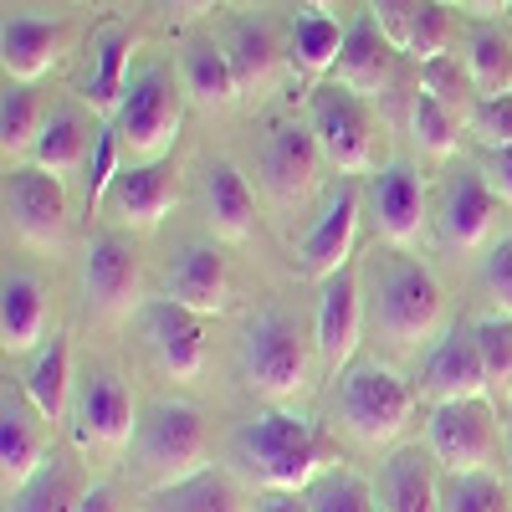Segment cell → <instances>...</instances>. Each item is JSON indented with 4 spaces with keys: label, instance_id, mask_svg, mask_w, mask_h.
Listing matches in <instances>:
<instances>
[{
    "label": "cell",
    "instance_id": "cell-36",
    "mask_svg": "<svg viewBox=\"0 0 512 512\" xmlns=\"http://www.w3.org/2000/svg\"><path fill=\"white\" fill-rule=\"evenodd\" d=\"M466 72H472L482 98H507L512 93V36L497 26H477L466 41Z\"/></svg>",
    "mask_w": 512,
    "mask_h": 512
},
{
    "label": "cell",
    "instance_id": "cell-4",
    "mask_svg": "<svg viewBox=\"0 0 512 512\" xmlns=\"http://www.w3.org/2000/svg\"><path fill=\"white\" fill-rule=\"evenodd\" d=\"M425 446L441 461L446 477L461 472H492V461L502 456V425H497V400H446L425 420Z\"/></svg>",
    "mask_w": 512,
    "mask_h": 512
},
{
    "label": "cell",
    "instance_id": "cell-30",
    "mask_svg": "<svg viewBox=\"0 0 512 512\" xmlns=\"http://www.w3.org/2000/svg\"><path fill=\"white\" fill-rule=\"evenodd\" d=\"M21 390L41 415H47V425H57L72 410V344H67V333H52V344L36 349Z\"/></svg>",
    "mask_w": 512,
    "mask_h": 512
},
{
    "label": "cell",
    "instance_id": "cell-19",
    "mask_svg": "<svg viewBox=\"0 0 512 512\" xmlns=\"http://www.w3.org/2000/svg\"><path fill=\"white\" fill-rule=\"evenodd\" d=\"M338 82H344L349 93H359L364 103L369 98H384L395 88V72H400V47L390 36L379 31L374 16H359L344 36V57H338Z\"/></svg>",
    "mask_w": 512,
    "mask_h": 512
},
{
    "label": "cell",
    "instance_id": "cell-47",
    "mask_svg": "<svg viewBox=\"0 0 512 512\" xmlns=\"http://www.w3.org/2000/svg\"><path fill=\"white\" fill-rule=\"evenodd\" d=\"M482 175H487L492 195H497L502 205H512V144H507V149H487V159H482Z\"/></svg>",
    "mask_w": 512,
    "mask_h": 512
},
{
    "label": "cell",
    "instance_id": "cell-54",
    "mask_svg": "<svg viewBox=\"0 0 512 512\" xmlns=\"http://www.w3.org/2000/svg\"><path fill=\"white\" fill-rule=\"evenodd\" d=\"M374 512H384V507H374Z\"/></svg>",
    "mask_w": 512,
    "mask_h": 512
},
{
    "label": "cell",
    "instance_id": "cell-20",
    "mask_svg": "<svg viewBox=\"0 0 512 512\" xmlns=\"http://www.w3.org/2000/svg\"><path fill=\"white\" fill-rule=\"evenodd\" d=\"M67 52V26L31 16V11H11L6 26H0V67H6L11 82H36L47 77Z\"/></svg>",
    "mask_w": 512,
    "mask_h": 512
},
{
    "label": "cell",
    "instance_id": "cell-21",
    "mask_svg": "<svg viewBox=\"0 0 512 512\" xmlns=\"http://www.w3.org/2000/svg\"><path fill=\"white\" fill-rule=\"evenodd\" d=\"M369 205H374V226L390 246H415L425 236V185L410 164H384L374 175V190H369Z\"/></svg>",
    "mask_w": 512,
    "mask_h": 512
},
{
    "label": "cell",
    "instance_id": "cell-18",
    "mask_svg": "<svg viewBox=\"0 0 512 512\" xmlns=\"http://www.w3.org/2000/svg\"><path fill=\"white\" fill-rule=\"evenodd\" d=\"M420 390L431 395L436 405L446 400H477V395H492L487 390V364H482V349H477V328H451L441 344L425 359V374H420Z\"/></svg>",
    "mask_w": 512,
    "mask_h": 512
},
{
    "label": "cell",
    "instance_id": "cell-10",
    "mask_svg": "<svg viewBox=\"0 0 512 512\" xmlns=\"http://www.w3.org/2000/svg\"><path fill=\"white\" fill-rule=\"evenodd\" d=\"M6 216L11 231L36 246V251H57L67 241V190L62 175H47L36 164H16L6 175Z\"/></svg>",
    "mask_w": 512,
    "mask_h": 512
},
{
    "label": "cell",
    "instance_id": "cell-38",
    "mask_svg": "<svg viewBox=\"0 0 512 512\" xmlns=\"http://www.w3.org/2000/svg\"><path fill=\"white\" fill-rule=\"evenodd\" d=\"M461 118L446 108V103H436L431 93H420L415 98V108H410V134H415V144L431 154V159H451L456 149H461Z\"/></svg>",
    "mask_w": 512,
    "mask_h": 512
},
{
    "label": "cell",
    "instance_id": "cell-15",
    "mask_svg": "<svg viewBox=\"0 0 512 512\" xmlns=\"http://www.w3.org/2000/svg\"><path fill=\"white\" fill-rule=\"evenodd\" d=\"M47 431H52L47 415L26 400V390L11 395V384H6V395H0V487H6V497L41 472Z\"/></svg>",
    "mask_w": 512,
    "mask_h": 512
},
{
    "label": "cell",
    "instance_id": "cell-14",
    "mask_svg": "<svg viewBox=\"0 0 512 512\" xmlns=\"http://www.w3.org/2000/svg\"><path fill=\"white\" fill-rule=\"evenodd\" d=\"M323 149H318V134L308 123H277L272 139L262 149V175H267V190L282 200V205H303L313 190H318V169H323Z\"/></svg>",
    "mask_w": 512,
    "mask_h": 512
},
{
    "label": "cell",
    "instance_id": "cell-53",
    "mask_svg": "<svg viewBox=\"0 0 512 512\" xmlns=\"http://www.w3.org/2000/svg\"><path fill=\"white\" fill-rule=\"evenodd\" d=\"M441 6H461V0H441Z\"/></svg>",
    "mask_w": 512,
    "mask_h": 512
},
{
    "label": "cell",
    "instance_id": "cell-7",
    "mask_svg": "<svg viewBox=\"0 0 512 512\" xmlns=\"http://www.w3.org/2000/svg\"><path fill=\"white\" fill-rule=\"evenodd\" d=\"M308 128L318 134L323 159L338 175H369L379 159V123L359 93H349L344 82H328L313 93V118Z\"/></svg>",
    "mask_w": 512,
    "mask_h": 512
},
{
    "label": "cell",
    "instance_id": "cell-46",
    "mask_svg": "<svg viewBox=\"0 0 512 512\" xmlns=\"http://www.w3.org/2000/svg\"><path fill=\"white\" fill-rule=\"evenodd\" d=\"M420 6H425V0H369V16H374L379 31L405 52V47H410V26H415Z\"/></svg>",
    "mask_w": 512,
    "mask_h": 512
},
{
    "label": "cell",
    "instance_id": "cell-1",
    "mask_svg": "<svg viewBox=\"0 0 512 512\" xmlns=\"http://www.w3.org/2000/svg\"><path fill=\"white\" fill-rule=\"evenodd\" d=\"M241 461L267 492H308L328 466L338 461V446L318 431L313 420L292 410H267L241 431Z\"/></svg>",
    "mask_w": 512,
    "mask_h": 512
},
{
    "label": "cell",
    "instance_id": "cell-24",
    "mask_svg": "<svg viewBox=\"0 0 512 512\" xmlns=\"http://www.w3.org/2000/svg\"><path fill=\"white\" fill-rule=\"evenodd\" d=\"M436 456L431 446H405L384 461L379 472V507L384 512H441V482H436Z\"/></svg>",
    "mask_w": 512,
    "mask_h": 512
},
{
    "label": "cell",
    "instance_id": "cell-51",
    "mask_svg": "<svg viewBox=\"0 0 512 512\" xmlns=\"http://www.w3.org/2000/svg\"><path fill=\"white\" fill-rule=\"evenodd\" d=\"M466 11H472L477 21H492V16H502V11H512V0H461Z\"/></svg>",
    "mask_w": 512,
    "mask_h": 512
},
{
    "label": "cell",
    "instance_id": "cell-6",
    "mask_svg": "<svg viewBox=\"0 0 512 512\" xmlns=\"http://www.w3.org/2000/svg\"><path fill=\"white\" fill-rule=\"evenodd\" d=\"M374 323L390 338L395 349H415L425 338H436L446 323V292L441 282L425 272L420 262H395L379 277V303H374Z\"/></svg>",
    "mask_w": 512,
    "mask_h": 512
},
{
    "label": "cell",
    "instance_id": "cell-17",
    "mask_svg": "<svg viewBox=\"0 0 512 512\" xmlns=\"http://www.w3.org/2000/svg\"><path fill=\"white\" fill-rule=\"evenodd\" d=\"M359 333H364V297H359V277L354 267L333 272L318 287V318H313V338H318V354L328 369H344L359 349Z\"/></svg>",
    "mask_w": 512,
    "mask_h": 512
},
{
    "label": "cell",
    "instance_id": "cell-5",
    "mask_svg": "<svg viewBox=\"0 0 512 512\" xmlns=\"http://www.w3.org/2000/svg\"><path fill=\"white\" fill-rule=\"evenodd\" d=\"M415 415V390L384 364H359L338 384V420L364 446H390Z\"/></svg>",
    "mask_w": 512,
    "mask_h": 512
},
{
    "label": "cell",
    "instance_id": "cell-3",
    "mask_svg": "<svg viewBox=\"0 0 512 512\" xmlns=\"http://www.w3.org/2000/svg\"><path fill=\"white\" fill-rule=\"evenodd\" d=\"M185 82H175L169 67H144L123 93V108L113 113V128L123 149L134 159H164L180 139V123H185Z\"/></svg>",
    "mask_w": 512,
    "mask_h": 512
},
{
    "label": "cell",
    "instance_id": "cell-50",
    "mask_svg": "<svg viewBox=\"0 0 512 512\" xmlns=\"http://www.w3.org/2000/svg\"><path fill=\"white\" fill-rule=\"evenodd\" d=\"M164 11H169V16H180V21H190V16L216 11V0H164Z\"/></svg>",
    "mask_w": 512,
    "mask_h": 512
},
{
    "label": "cell",
    "instance_id": "cell-40",
    "mask_svg": "<svg viewBox=\"0 0 512 512\" xmlns=\"http://www.w3.org/2000/svg\"><path fill=\"white\" fill-rule=\"evenodd\" d=\"M472 328H477V349H482V364H487V390H492V400H507L512 395V323L482 318Z\"/></svg>",
    "mask_w": 512,
    "mask_h": 512
},
{
    "label": "cell",
    "instance_id": "cell-48",
    "mask_svg": "<svg viewBox=\"0 0 512 512\" xmlns=\"http://www.w3.org/2000/svg\"><path fill=\"white\" fill-rule=\"evenodd\" d=\"M262 512H313V502H308V492H267Z\"/></svg>",
    "mask_w": 512,
    "mask_h": 512
},
{
    "label": "cell",
    "instance_id": "cell-43",
    "mask_svg": "<svg viewBox=\"0 0 512 512\" xmlns=\"http://www.w3.org/2000/svg\"><path fill=\"white\" fill-rule=\"evenodd\" d=\"M118 175H123V139H118V128H98V144L88 159V210H98L108 200Z\"/></svg>",
    "mask_w": 512,
    "mask_h": 512
},
{
    "label": "cell",
    "instance_id": "cell-52",
    "mask_svg": "<svg viewBox=\"0 0 512 512\" xmlns=\"http://www.w3.org/2000/svg\"><path fill=\"white\" fill-rule=\"evenodd\" d=\"M308 11H328V6H338V0H303Z\"/></svg>",
    "mask_w": 512,
    "mask_h": 512
},
{
    "label": "cell",
    "instance_id": "cell-28",
    "mask_svg": "<svg viewBox=\"0 0 512 512\" xmlns=\"http://www.w3.org/2000/svg\"><path fill=\"white\" fill-rule=\"evenodd\" d=\"M93 144H98V128L77 108H57V113H47V128H41V139L31 149V164L47 169V175H72V169H88Z\"/></svg>",
    "mask_w": 512,
    "mask_h": 512
},
{
    "label": "cell",
    "instance_id": "cell-22",
    "mask_svg": "<svg viewBox=\"0 0 512 512\" xmlns=\"http://www.w3.org/2000/svg\"><path fill=\"white\" fill-rule=\"evenodd\" d=\"M497 195L487 185L482 169H461V175L446 185V205H441V231L451 246L461 251H477L492 241V226H497Z\"/></svg>",
    "mask_w": 512,
    "mask_h": 512
},
{
    "label": "cell",
    "instance_id": "cell-44",
    "mask_svg": "<svg viewBox=\"0 0 512 512\" xmlns=\"http://www.w3.org/2000/svg\"><path fill=\"white\" fill-rule=\"evenodd\" d=\"M482 287H487V297L497 303V318H512V236H502V241L487 251Z\"/></svg>",
    "mask_w": 512,
    "mask_h": 512
},
{
    "label": "cell",
    "instance_id": "cell-13",
    "mask_svg": "<svg viewBox=\"0 0 512 512\" xmlns=\"http://www.w3.org/2000/svg\"><path fill=\"white\" fill-rule=\"evenodd\" d=\"M354 236H359V190L344 185L328 210L308 226V236L297 241V277H308V282H328L333 272H344L349 267V256H354Z\"/></svg>",
    "mask_w": 512,
    "mask_h": 512
},
{
    "label": "cell",
    "instance_id": "cell-29",
    "mask_svg": "<svg viewBox=\"0 0 512 512\" xmlns=\"http://www.w3.org/2000/svg\"><path fill=\"white\" fill-rule=\"evenodd\" d=\"M226 57H231L241 98H256V93H267L277 82L287 52H282V41H277V31L267 21H241L236 36H231V47H226Z\"/></svg>",
    "mask_w": 512,
    "mask_h": 512
},
{
    "label": "cell",
    "instance_id": "cell-41",
    "mask_svg": "<svg viewBox=\"0 0 512 512\" xmlns=\"http://www.w3.org/2000/svg\"><path fill=\"white\" fill-rule=\"evenodd\" d=\"M451 36H456L451 6H441V0H425L420 16H415V26H410V47H405V52L415 57V67H420V62H436V57L451 52Z\"/></svg>",
    "mask_w": 512,
    "mask_h": 512
},
{
    "label": "cell",
    "instance_id": "cell-34",
    "mask_svg": "<svg viewBox=\"0 0 512 512\" xmlns=\"http://www.w3.org/2000/svg\"><path fill=\"white\" fill-rule=\"evenodd\" d=\"M41 128H47V108H41L36 88L31 82H6V93H0V154H6V164L36 149Z\"/></svg>",
    "mask_w": 512,
    "mask_h": 512
},
{
    "label": "cell",
    "instance_id": "cell-25",
    "mask_svg": "<svg viewBox=\"0 0 512 512\" xmlns=\"http://www.w3.org/2000/svg\"><path fill=\"white\" fill-rule=\"evenodd\" d=\"M47 287H41L31 272H6L0 282V349L6 354H26L47 338Z\"/></svg>",
    "mask_w": 512,
    "mask_h": 512
},
{
    "label": "cell",
    "instance_id": "cell-49",
    "mask_svg": "<svg viewBox=\"0 0 512 512\" xmlns=\"http://www.w3.org/2000/svg\"><path fill=\"white\" fill-rule=\"evenodd\" d=\"M82 512H123V507H118V492L98 482V487H88V502H82Z\"/></svg>",
    "mask_w": 512,
    "mask_h": 512
},
{
    "label": "cell",
    "instance_id": "cell-23",
    "mask_svg": "<svg viewBox=\"0 0 512 512\" xmlns=\"http://www.w3.org/2000/svg\"><path fill=\"white\" fill-rule=\"evenodd\" d=\"M169 297L180 308L200 313V318H216L226 313V297H231V267L216 246H185L169 267Z\"/></svg>",
    "mask_w": 512,
    "mask_h": 512
},
{
    "label": "cell",
    "instance_id": "cell-37",
    "mask_svg": "<svg viewBox=\"0 0 512 512\" xmlns=\"http://www.w3.org/2000/svg\"><path fill=\"white\" fill-rule=\"evenodd\" d=\"M420 93H431L436 103H446L461 123H472L477 118V103H482L472 72H466L461 57H451V52L436 57V62H420Z\"/></svg>",
    "mask_w": 512,
    "mask_h": 512
},
{
    "label": "cell",
    "instance_id": "cell-39",
    "mask_svg": "<svg viewBox=\"0 0 512 512\" xmlns=\"http://www.w3.org/2000/svg\"><path fill=\"white\" fill-rule=\"evenodd\" d=\"M441 512H507V487L492 472H461L441 487Z\"/></svg>",
    "mask_w": 512,
    "mask_h": 512
},
{
    "label": "cell",
    "instance_id": "cell-16",
    "mask_svg": "<svg viewBox=\"0 0 512 512\" xmlns=\"http://www.w3.org/2000/svg\"><path fill=\"white\" fill-rule=\"evenodd\" d=\"M144 333H149V349L169 379H200V369H205L200 313L180 308L175 297H154V303H144Z\"/></svg>",
    "mask_w": 512,
    "mask_h": 512
},
{
    "label": "cell",
    "instance_id": "cell-11",
    "mask_svg": "<svg viewBox=\"0 0 512 512\" xmlns=\"http://www.w3.org/2000/svg\"><path fill=\"white\" fill-rule=\"evenodd\" d=\"M175 205H180V169L169 154L164 159H134L103 200L108 216L118 226H134V231H154Z\"/></svg>",
    "mask_w": 512,
    "mask_h": 512
},
{
    "label": "cell",
    "instance_id": "cell-8",
    "mask_svg": "<svg viewBox=\"0 0 512 512\" xmlns=\"http://www.w3.org/2000/svg\"><path fill=\"white\" fill-rule=\"evenodd\" d=\"M241 379L267 400H292L308 384V344L287 313H262L241 338Z\"/></svg>",
    "mask_w": 512,
    "mask_h": 512
},
{
    "label": "cell",
    "instance_id": "cell-31",
    "mask_svg": "<svg viewBox=\"0 0 512 512\" xmlns=\"http://www.w3.org/2000/svg\"><path fill=\"white\" fill-rule=\"evenodd\" d=\"M128 52H134V36L123 26H108L93 41V72L82 82V103L93 113H118L123 93H128Z\"/></svg>",
    "mask_w": 512,
    "mask_h": 512
},
{
    "label": "cell",
    "instance_id": "cell-27",
    "mask_svg": "<svg viewBox=\"0 0 512 512\" xmlns=\"http://www.w3.org/2000/svg\"><path fill=\"white\" fill-rule=\"evenodd\" d=\"M11 507L6 512H82V502H88V477H82V466L72 456H47L41 461V472L16 487L6 497Z\"/></svg>",
    "mask_w": 512,
    "mask_h": 512
},
{
    "label": "cell",
    "instance_id": "cell-33",
    "mask_svg": "<svg viewBox=\"0 0 512 512\" xmlns=\"http://www.w3.org/2000/svg\"><path fill=\"white\" fill-rule=\"evenodd\" d=\"M344 36L349 31H338V21L328 11H308V16L292 21L287 57H292V67L303 77H323V72L338 67V57H344Z\"/></svg>",
    "mask_w": 512,
    "mask_h": 512
},
{
    "label": "cell",
    "instance_id": "cell-32",
    "mask_svg": "<svg viewBox=\"0 0 512 512\" xmlns=\"http://www.w3.org/2000/svg\"><path fill=\"white\" fill-rule=\"evenodd\" d=\"M180 82L190 103H200L205 113H226L241 88H236V72H231V57L221 47H210V41H190L185 47V62H180Z\"/></svg>",
    "mask_w": 512,
    "mask_h": 512
},
{
    "label": "cell",
    "instance_id": "cell-2",
    "mask_svg": "<svg viewBox=\"0 0 512 512\" xmlns=\"http://www.w3.org/2000/svg\"><path fill=\"white\" fill-rule=\"evenodd\" d=\"M205 461H210V425L195 405L159 400L154 410H144L139 436H134V472L154 492L205 472Z\"/></svg>",
    "mask_w": 512,
    "mask_h": 512
},
{
    "label": "cell",
    "instance_id": "cell-9",
    "mask_svg": "<svg viewBox=\"0 0 512 512\" xmlns=\"http://www.w3.org/2000/svg\"><path fill=\"white\" fill-rule=\"evenodd\" d=\"M72 420H77V441L93 451H123L139 436V405H134V384L113 369H98L77 384L72 395Z\"/></svg>",
    "mask_w": 512,
    "mask_h": 512
},
{
    "label": "cell",
    "instance_id": "cell-12",
    "mask_svg": "<svg viewBox=\"0 0 512 512\" xmlns=\"http://www.w3.org/2000/svg\"><path fill=\"white\" fill-rule=\"evenodd\" d=\"M82 292L88 303L108 318H123L144 303V267H139V251L134 241L123 236H93L88 256H82Z\"/></svg>",
    "mask_w": 512,
    "mask_h": 512
},
{
    "label": "cell",
    "instance_id": "cell-45",
    "mask_svg": "<svg viewBox=\"0 0 512 512\" xmlns=\"http://www.w3.org/2000/svg\"><path fill=\"white\" fill-rule=\"evenodd\" d=\"M472 134H477L487 149H507V144H512V93H507V98H482V103H477Z\"/></svg>",
    "mask_w": 512,
    "mask_h": 512
},
{
    "label": "cell",
    "instance_id": "cell-42",
    "mask_svg": "<svg viewBox=\"0 0 512 512\" xmlns=\"http://www.w3.org/2000/svg\"><path fill=\"white\" fill-rule=\"evenodd\" d=\"M308 502L313 512H374V492L364 477L354 472H328L308 487Z\"/></svg>",
    "mask_w": 512,
    "mask_h": 512
},
{
    "label": "cell",
    "instance_id": "cell-35",
    "mask_svg": "<svg viewBox=\"0 0 512 512\" xmlns=\"http://www.w3.org/2000/svg\"><path fill=\"white\" fill-rule=\"evenodd\" d=\"M149 512H241V492H236V482L226 472H210L205 466V472L154 492Z\"/></svg>",
    "mask_w": 512,
    "mask_h": 512
},
{
    "label": "cell",
    "instance_id": "cell-26",
    "mask_svg": "<svg viewBox=\"0 0 512 512\" xmlns=\"http://www.w3.org/2000/svg\"><path fill=\"white\" fill-rule=\"evenodd\" d=\"M205 221L216 241H246L256 231V195L231 159H216L205 169Z\"/></svg>",
    "mask_w": 512,
    "mask_h": 512
}]
</instances>
